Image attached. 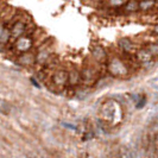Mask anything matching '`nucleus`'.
Returning a JSON list of instances; mask_svg holds the SVG:
<instances>
[{"mask_svg":"<svg viewBox=\"0 0 158 158\" xmlns=\"http://www.w3.org/2000/svg\"><path fill=\"white\" fill-rule=\"evenodd\" d=\"M32 45V40L30 37H26V36H23L20 38H18V40L16 42V48L18 51L20 52H25L27 51Z\"/></svg>","mask_w":158,"mask_h":158,"instance_id":"nucleus-6","label":"nucleus"},{"mask_svg":"<svg viewBox=\"0 0 158 158\" xmlns=\"http://www.w3.org/2000/svg\"><path fill=\"white\" fill-rule=\"evenodd\" d=\"M119 47L125 54H135L138 48L130 38H121L119 40Z\"/></svg>","mask_w":158,"mask_h":158,"instance_id":"nucleus-3","label":"nucleus"},{"mask_svg":"<svg viewBox=\"0 0 158 158\" xmlns=\"http://www.w3.org/2000/svg\"><path fill=\"white\" fill-rule=\"evenodd\" d=\"M135 58L139 63L144 65V67H148V65H152L153 64V56L151 55V52L148 50V48H140L135 51Z\"/></svg>","mask_w":158,"mask_h":158,"instance_id":"nucleus-2","label":"nucleus"},{"mask_svg":"<svg viewBox=\"0 0 158 158\" xmlns=\"http://www.w3.org/2000/svg\"><path fill=\"white\" fill-rule=\"evenodd\" d=\"M146 48L153 57H158V43H149Z\"/></svg>","mask_w":158,"mask_h":158,"instance_id":"nucleus-12","label":"nucleus"},{"mask_svg":"<svg viewBox=\"0 0 158 158\" xmlns=\"http://www.w3.org/2000/svg\"><path fill=\"white\" fill-rule=\"evenodd\" d=\"M108 70L113 76L117 77H125L128 74V67L127 64L117 56L112 57L108 63Z\"/></svg>","mask_w":158,"mask_h":158,"instance_id":"nucleus-1","label":"nucleus"},{"mask_svg":"<svg viewBox=\"0 0 158 158\" xmlns=\"http://www.w3.org/2000/svg\"><path fill=\"white\" fill-rule=\"evenodd\" d=\"M82 80L81 77V73H80L77 69H71L69 73H68V82L71 86H76L79 85V82Z\"/></svg>","mask_w":158,"mask_h":158,"instance_id":"nucleus-8","label":"nucleus"},{"mask_svg":"<svg viewBox=\"0 0 158 158\" xmlns=\"http://www.w3.org/2000/svg\"><path fill=\"white\" fill-rule=\"evenodd\" d=\"M20 62L24 64H30L32 62V58H31V55H24L22 56V58H20Z\"/></svg>","mask_w":158,"mask_h":158,"instance_id":"nucleus-15","label":"nucleus"},{"mask_svg":"<svg viewBox=\"0 0 158 158\" xmlns=\"http://www.w3.org/2000/svg\"><path fill=\"white\" fill-rule=\"evenodd\" d=\"M24 32H25V24L22 23V22H17L13 26H12V30H11V33L15 38H20L23 37Z\"/></svg>","mask_w":158,"mask_h":158,"instance_id":"nucleus-9","label":"nucleus"},{"mask_svg":"<svg viewBox=\"0 0 158 158\" xmlns=\"http://www.w3.org/2000/svg\"><path fill=\"white\" fill-rule=\"evenodd\" d=\"M52 81L55 82L57 86L62 87V86H64L68 82V73L64 70L57 71V73H55V75L52 77Z\"/></svg>","mask_w":158,"mask_h":158,"instance_id":"nucleus-7","label":"nucleus"},{"mask_svg":"<svg viewBox=\"0 0 158 158\" xmlns=\"http://www.w3.org/2000/svg\"><path fill=\"white\" fill-rule=\"evenodd\" d=\"M81 77H82V82H85L86 85H92L96 80V71L92 67H86L81 73Z\"/></svg>","mask_w":158,"mask_h":158,"instance_id":"nucleus-4","label":"nucleus"},{"mask_svg":"<svg viewBox=\"0 0 158 158\" xmlns=\"http://www.w3.org/2000/svg\"><path fill=\"white\" fill-rule=\"evenodd\" d=\"M152 33L156 35V36H158V24H156V25L152 26Z\"/></svg>","mask_w":158,"mask_h":158,"instance_id":"nucleus-16","label":"nucleus"},{"mask_svg":"<svg viewBox=\"0 0 158 158\" xmlns=\"http://www.w3.org/2000/svg\"><path fill=\"white\" fill-rule=\"evenodd\" d=\"M92 56H93V58H94L95 61L99 62V63H103L107 60V54H106L105 49L101 45H94L93 47V49H92Z\"/></svg>","mask_w":158,"mask_h":158,"instance_id":"nucleus-5","label":"nucleus"},{"mask_svg":"<svg viewBox=\"0 0 158 158\" xmlns=\"http://www.w3.org/2000/svg\"><path fill=\"white\" fill-rule=\"evenodd\" d=\"M124 10H125V12H128V13L137 12L139 10V1L138 0H127L126 4L124 5Z\"/></svg>","mask_w":158,"mask_h":158,"instance_id":"nucleus-10","label":"nucleus"},{"mask_svg":"<svg viewBox=\"0 0 158 158\" xmlns=\"http://www.w3.org/2000/svg\"><path fill=\"white\" fill-rule=\"evenodd\" d=\"M156 6L155 0H140L139 1V10L142 11H150Z\"/></svg>","mask_w":158,"mask_h":158,"instance_id":"nucleus-11","label":"nucleus"},{"mask_svg":"<svg viewBox=\"0 0 158 158\" xmlns=\"http://www.w3.org/2000/svg\"><path fill=\"white\" fill-rule=\"evenodd\" d=\"M155 1H158V0H155Z\"/></svg>","mask_w":158,"mask_h":158,"instance_id":"nucleus-19","label":"nucleus"},{"mask_svg":"<svg viewBox=\"0 0 158 158\" xmlns=\"http://www.w3.org/2000/svg\"><path fill=\"white\" fill-rule=\"evenodd\" d=\"M127 0H108V4L113 7H120L126 4Z\"/></svg>","mask_w":158,"mask_h":158,"instance_id":"nucleus-13","label":"nucleus"},{"mask_svg":"<svg viewBox=\"0 0 158 158\" xmlns=\"http://www.w3.org/2000/svg\"><path fill=\"white\" fill-rule=\"evenodd\" d=\"M4 30H5V29H4V27H2L1 25H0V37L2 36V32H4Z\"/></svg>","mask_w":158,"mask_h":158,"instance_id":"nucleus-17","label":"nucleus"},{"mask_svg":"<svg viewBox=\"0 0 158 158\" xmlns=\"http://www.w3.org/2000/svg\"><path fill=\"white\" fill-rule=\"evenodd\" d=\"M48 57H49V50H40V55L37 57V61L38 62H44Z\"/></svg>","mask_w":158,"mask_h":158,"instance_id":"nucleus-14","label":"nucleus"},{"mask_svg":"<svg viewBox=\"0 0 158 158\" xmlns=\"http://www.w3.org/2000/svg\"><path fill=\"white\" fill-rule=\"evenodd\" d=\"M156 7L158 8V1H157V2H156Z\"/></svg>","mask_w":158,"mask_h":158,"instance_id":"nucleus-18","label":"nucleus"}]
</instances>
